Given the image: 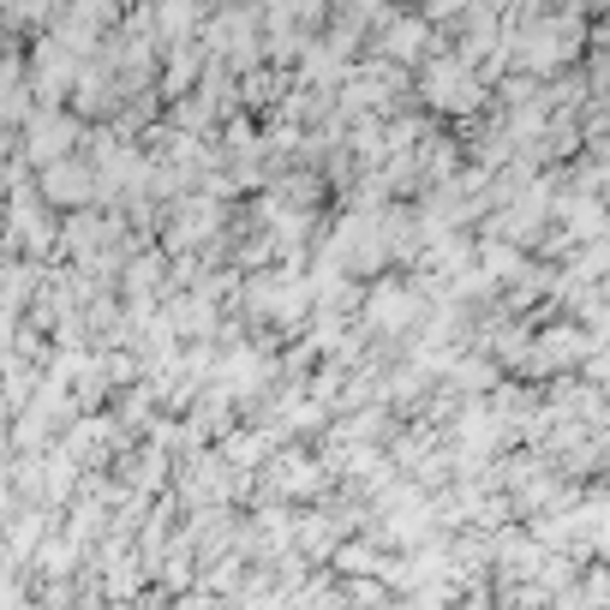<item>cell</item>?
<instances>
[{
	"mask_svg": "<svg viewBox=\"0 0 610 610\" xmlns=\"http://www.w3.org/2000/svg\"><path fill=\"white\" fill-rule=\"evenodd\" d=\"M420 42H425V24H420V19H401V24H390V31H383V49L401 54V61H413V54H420Z\"/></svg>",
	"mask_w": 610,
	"mask_h": 610,
	"instance_id": "3",
	"label": "cell"
},
{
	"mask_svg": "<svg viewBox=\"0 0 610 610\" xmlns=\"http://www.w3.org/2000/svg\"><path fill=\"white\" fill-rule=\"evenodd\" d=\"M42 186H49L54 204H61V198H84V192H91V174H84V168H66V162H54V168L42 174Z\"/></svg>",
	"mask_w": 610,
	"mask_h": 610,
	"instance_id": "1",
	"label": "cell"
},
{
	"mask_svg": "<svg viewBox=\"0 0 610 610\" xmlns=\"http://www.w3.org/2000/svg\"><path fill=\"white\" fill-rule=\"evenodd\" d=\"M192 12H198L192 0H162V7H156V37L162 42H180L192 31Z\"/></svg>",
	"mask_w": 610,
	"mask_h": 610,
	"instance_id": "2",
	"label": "cell"
},
{
	"mask_svg": "<svg viewBox=\"0 0 610 610\" xmlns=\"http://www.w3.org/2000/svg\"><path fill=\"white\" fill-rule=\"evenodd\" d=\"M66 144H72V121H49V126H37L31 156H54V151H66Z\"/></svg>",
	"mask_w": 610,
	"mask_h": 610,
	"instance_id": "4",
	"label": "cell"
}]
</instances>
